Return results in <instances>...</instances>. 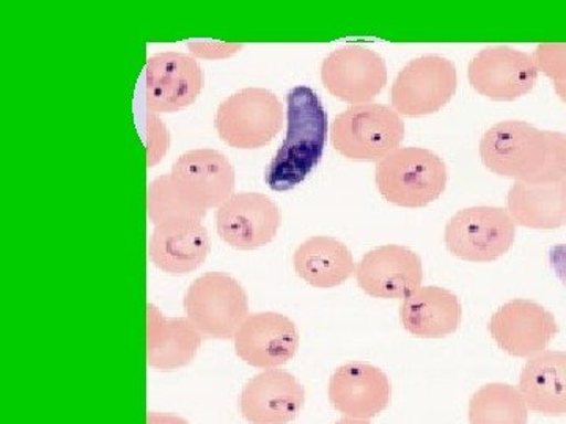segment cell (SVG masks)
Here are the masks:
<instances>
[{
    "instance_id": "obj_8",
    "label": "cell",
    "mask_w": 566,
    "mask_h": 424,
    "mask_svg": "<svg viewBox=\"0 0 566 424\" xmlns=\"http://www.w3.org/2000/svg\"><path fill=\"white\" fill-rule=\"evenodd\" d=\"M455 65L441 55L415 59L398 74L390 92V103L405 117L436 114L455 95Z\"/></svg>"
},
{
    "instance_id": "obj_18",
    "label": "cell",
    "mask_w": 566,
    "mask_h": 424,
    "mask_svg": "<svg viewBox=\"0 0 566 424\" xmlns=\"http://www.w3.org/2000/svg\"><path fill=\"white\" fill-rule=\"evenodd\" d=\"M392 386L385 371L374 364L353 362L334 371L329 400L346 418L370 420L390 403Z\"/></svg>"
},
{
    "instance_id": "obj_20",
    "label": "cell",
    "mask_w": 566,
    "mask_h": 424,
    "mask_svg": "<svg viewBox=\"0 0 566 424\" xmlns=\"http://www.w3.org/2000/svg\"><path fill=\"white\" fill-rule=\"evenodd\" d=\"M463 318L460 300L449 289L420 286L400 305L406 332L419 338H444L455 333Z\"/></svg>"
},
{
    "instance_id": "obj_12",
    "label": "cell",
    "mask_w": 566,
    "mask_h": 424,
    "mask_svg": "<svg viewBox=\"0 0 566 424\" xmlns=\"http://www.w3.org/2000/svg\"><path fill=\"white\" fill-rule=\"evenodd\" d=\"M539 70L527 52L509 46L485 47L469 65V82L493 102H515L538 81Z\"/></svg>"
},
{
    "instance_id": "obj_10",
    "label": "cell",
    "mask_w": 566,
    "mask_h": 424,
    "mask_svg": "<svg viewBox=\"0 0 566 424\" xmlns=\"http://www.w3.org/2000/svg\"><path fill=\"white\" fill-rule=\"evenodd\" d=\"M205 74L196 57L181 52L151 55L145 66V102L153 114L192 106L203 91Z\"/></svg>"
},
{
    "instance_id": "obj_1",
    "label": "cell",
    "mask_w": 566,
    "mask_h": 424,
    "mask_svg": "<svg viewBox=\"0 0 566 424\" xmlns=\"http://www.w3.org/2000/svg\"><path fill=\"white\" fill-rule=\"evenodd\" d=\"M486 169L516 182L546 184L566 178V134L542 131L526 121H502L480 141Z\"/></svg>"
},
{
    "instance_id": "obj_28",
    "label": "cell",
    "mask_w": 566,
    "mask_h": 424,
    "mask_svg": "<svg viewBox=\"0 0 566 424\" xmlns=\"http://www.w3.org/2000/svg\"><path fill=\"white\" fill-rule=\"evenodd\" d=\"M145 145H147V166L155 167L161 162L170 147V134L158 114L148 112L145 121Z\"/></svg>"
},
{
    "instance_id": "obj_32",
    "label": "cell",
    "mask_w": 566,
    "mask_h": 424,
    "mask_svg": "<svg viewBox=\"0 0 566 424\" xmlns=\"http://www.w3.org/2000/svg\"><path fill=\"white\" fill-rule=\"evenodd\" d=\"M554 88H556L558 98H560L562 102L566 103V81L556 82V84H554Z\"/></svg>"
},
{
    "instance_id": "obj_26",
    "label": "cell",
    "mask_w": 566,
    "mask_h": 424,
    "mask_svg": "<svg viewBox=\"0 0 566 424\" xmlns=\"http://www.w3.org/2000/svg\"><path fill=\"white\" fill-rule=\"evenodd\" d=\"M148 219L156 225L170 222H203L207 212L191 206L174 188L170 174H163L150 182L147 192Z\"/></svg>"
},
{
    "instance_id": "obj_9",
    "label": "cell",
    "mask_w": 566,
    "mask_h": 424,
    "mask_svg": "<svg viewBox=\"0 0 566 424\" xmlns=\"http://www.w3.org/2000/svg\"><path fill=\"white\" fill-rule=\"evenodd\" d=\"M174 188L191 206L207 212L233 195L234 169L227 156L212 148L186 151L172 166Z\"/></svg>"
},
{
    "instance_id": "obj_22",
    "label": "cell",
    "mask_w": 566,
    "mask_h": 424,
    "mask_svg": "<svg viewBox=\"0 0 566 424\" xmlns=\"http://www.w3.org/2000/svg\"><path fill=\"white\" fill-rule=\"evenodd\" d=\"M520 392L528 411L566 415V352L545 351L528 359L521 373Z\"/></svg>"
},
{
    "instance_id": "obj_17",
    "label": "cell",
    "mask_w": 566,
    "mask_h": 424,
    "mask_svg": "<svg viewBox=\"0 0 566 424\" xmlns=\"http://www.w3.org/2000/svg\"><path fill=\"white\" fill-rule=\"evenodd\" d=\"M305 390L289 371L264 370L244 385L240 411L251 424H290L303 411Z\"/></svg>"
},
{
    "instance_id": "obj_19",
    "label": "cell",
    "mask_w": 566,
    "mask_h": 424,
    "mask_svg": "<svg viewBox=\"0 0 566 424\" xmlns=\"http://www.w3.org/2000/svg\"><path fill=\"white\" fill-rule=\"evenodd\" d=\"M210 248V234L203 222H170L155 226L148 255L163 273L186 275L202 266Z\"/></svg>"
},
{
    "instance_id": "obj_24",
    "label": "cell",
    "mask_w": 566,
    "mask_h": 424,
    "mask_svg": "<svg viewBox=\"0 0 566 424\" xmlns=\"http://www.w3.org/2000/svg\"><path fill=\"white\" fill-rule=\"evenodd\" d=\"M293 264L297 277L315 288H335L356 273L349 248L329 236H314L301 244Z\"/></svg>"
},
{
    "instance_id": "obj_2",
    "label": "cell",
    "mask_w": 566,
    "mask_h": 424,
    "mask_svg": "<svg viewBox=\"0 0 566 424\" xmlns=\"http://www.w3.org/2000/svg\"><path fill=\"white\" fill-rule=\"evenodd\" d=\"M286 136L268 166V188L292 191L312 173L322 159L327 139V115L318 95L300 85L286 95Z\"/></svg>"
},
{
    "instance_id": "obj_5",
    "label": "cell",
    "mask_w": 566,
    "mask_h": 424,
    "mask_svg": "<svg viewBox=\"0 0 566 424\" xmlns=\"http://www.w3.org/2000/svg\"><path fill=\"white\" fill-rule=\"evenodd\" d=\"M281 99L266 88L248 87L233 93L216 112V129L229 147L259 150L282 131Z\"/></svg>"
},
{
    "instance_id": "obj_13",
    "label": "cell",
    "mask_w": 566,
    "mask_h": 424,
    "mask_svg": "<svg viewBox=\"0 0 566 424\" xmlns=\"http://www.w3.org/2000/svg\"><path fill=\"white\" fill-rule=\"evenodd\" d=\"M281 210L260 192L233 193L218 208L219 237L237 251H255L273 243L281 226Z\"/></svg>"
},
{
    "instance_id": "obj_6",
    "label": "cell",
    "mask_w": 566,
    "mask_h": 424,
    "mask_svg": "<svg viewBox=\"0 0 566 424\" xmlns=\"http://www.w3.org/2000/svg\"><path fill=\"white\" fill-rule=\"evenodd\" d=\"M185 311L202 337L229 340L249 316L248 294L232 275L208 273L189 286Z\"/></svg>"
},
{
    "instance_id": "obj_3",
    "label": "cell",
    "mask_w": 566,
    "mask_h": 424,
    "mask_svg": "<svg viewBox=\"0 0 566 424\" xmlns=\"http://www.w3.org/2000/svg\"><path fill=\"white\" fill-rule=\"evenodd\" d=\"M376 188L387 202L401 208H423L446 191L447 167L427 148H398L376 167Z\"/></svg>"
},
{
    "instance_id": "obj_29",
    "label": "cell",
    "mask_w": 566,
    "mask_h": 424,
    "mask_svg": "<svg viewBox=\"0 0 566 424\" xmlns=\"http://www.w3.org/2000/svg\"><path fill=\"white\" fill-rule=\"evenodd\" d=\"M188 47L193 57L221 61V59L232 57L237 52H240L243 44L221 43V41H191V43H188Z\"/></svg>"
},
{
    "instance_id": "obj_21",
    "label": "cell",
    "mask_w": 566,
    "mask_h": 424,
    "mask_svg": "<svg viewBox=\"0 0 566 424\" xmlns=\"http://www.w3.org/2000/svg\"><path fill=\"white\" fill-rule=\"evenodd\" d=\"M202 333L188 318H166L147 305V362L161 371H174L192 362Z\"/></svg>"
},
{
    "instance_id": "obj_30",
    "label": "cell",
    "mask_w": 566,
    "mask_h": 424,
    "mask_svg": "<svg viewBox=\"0 0 566 424\" xmlns=\"http://www.w3.org/2000/svg\"><path fill=\"white\" fill-rule=\"evenodd\" d=\"M549 263L554 273L566 286V245H556V247L551 248Z\"/></svg>"
},
{
    "instance_id": "obj_11",
    "label": "cell",
    "mask_w": 566,
    "mask_h": 424,
    "mask_svg": "<svg viewBox=\"0 0 566 424\" xmlns=\"http://www.w3.org/2000/svg\"><path fill=\"white\" fill-rule=\"evenodd\" d=\"M322 81L340 102L370 104L387 84V66L378 52L363 46H345L324 59Z\"/></svg>"
},
{
    "instance_id": "obj_15",
    "label": "cell",
    "mask_w": 566,
    "mask_h": 424,
    "mask_svg": "<svg viewBox=\"0 0 566 424\" xmlns=\"http://www.w3.org/2000/svg\"><path fill=\"white\" fill-rule=\"evenodd\" d=\"M360 289L376 299H406L422 286V259L403 245H382L365 253L356 266Z\"/></svg>"
},
{
    "instance_id": "obj_4",
    "label": "cell",
    "mask_w": 566,
    "mask_h": 424,
    "mask_svg": "<svg viewBox=\"0 0 566 424\" xmlns=\"http://www.w3.org/2000/svg\"><path fill=\"white\" fill-rule=\"evenodd\" d=\"M403 139L401 115L385 104L352 106L331 126L333 147L352 161H382Z\"/></svg>"
},
{
    "instance_id": "obj_23",
    "label": "cell",
    "mask_w": 566,
    "mask_h": 424,
    "mask_svg": "<svg viewBox=\"0 0 566 424\" xmlns=\"http://www.w3.org/2000/svg\"><path fill=\"white\" fill-rule=\"evenodd\" d=\"M506 211L526 229H560L566 223V178L546 184L515 182L506 197Z\"/></svg>"
},
{
    "instance_id": "obj_7",
    "label": "cell",
    "mask_w": 566,
    "mask_h": 424,
    "mask_svg": "<svg viewBox=\"0 0 566 424\" xmlns=\"http://www.w3.org/2000/svg\"><path fill=\"white\" fill-rule=\"evenodd\" d=\"M516 222L504 208L474 206L461 210L446 226L447 248L457 258L491 263L512 248Z\"/></svg>"
},
{
    "instance_id": "obj_16",
    "label": "cell",
    "mask_w": 566,
    "mask_h": 424,
    "mask_svg": "<svg viewBox=\"0 0 566 424\" xmlns=\"http://www.w3.org/2000/svg\"><path fill=\"white\" fill-rule=\"evenodd\" d=\"M233 340L237 356L263 370H275L289 363L300 348L296 324L275 311L249 315Z\"/></svg>"
},
{
    "instance_id": "obj_27",
    "label": "cell",
    "mask_w": 566,
    "mask_h": 424,
    "mask_svg": "<svg viewBox=\"0 0 566 424\" xmlns=\"http://www.w3.org/2000/svg\"><path fill=\"white\" fill-rule=\"evenodd\" d=\"M539 73L551 81H566V43H543L532 54Z\"/></svg>"
},
{
    "instance_id": "obj_33",
    "label": "cell",
    "mask_w": 566,
    "mask_h": 424,
    "mask_svg": "<svg viewBox=\"0 0 566 424\" xmlns=\"http://www.w3.org/2000/svg\"><path fill=\"white\" fill-rule=\"evenodd\" d=\"M335 424H370V423H368L367 420L344 418V420H340V422H337Z\"/></svg>"
},
{
    "instance_id": "obj_14",
    "label": "cell",
    "mask_w": 566,
    "mask_h": 424,
    "mask_svg": "<svg viewBox=\"0 0 566 424\" xmlns=\"http://www.w3.org/2000/svg\"><path fill=\"white\" fill-rule=\"evenodd\" d=\"M488 330L502 351L517 359H532L546 351L558 326L554 315L542 305L516 299L491 316Z\"/></svg>"
},
{
    "instance_id": "obj_31",
    "label": "cell",
    "mask_w": 566,
    "mask_h": 424,
    "mask_svg": "<svg viewBox=\"0 0 566 424\" xmlns=\"http://www.w3.org/2000/svg\"><path fill=\"white\" fill-rule=\"evenodd\" d=\"M147 424H189L181 416L161 414V412H148Z\"/></svg>"
},
{
    "instance_id": "obj_25",
    "label": "cell",
    "mask_w": 566,
    "mask_h": 424,
    "mask_svg": "<svg viewBox=\"0 0 566 424\" xmlns=\"http://www.w3.org/2000/svg\"><path fill=\"white\" fill-rule=\"evenodd\" d=\"M528 409L520 389L488 384L469 401L471 424H527Z\"/></svg>"
}]
</instances>
